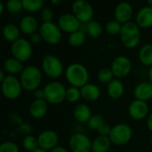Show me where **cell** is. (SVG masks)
Masks as SVG:
<instances>
[{"instance_id":"obj_1","label":"cell","mask_w":152,"mask_h":152,"mask_svg":"<svg viewBox=\"0 0 152 152\" xmlns=\"http://www.w3.org/2000/svg\"><path fill=\"white\" fill-rule=\"evenodd\" d=\"M65 77L71 86L81 88L88 84L89 73L81 63H71L65 70Z\"/></svg>"},{"instance_id":"obj_2","label":"cell","mask_w":152,"mask_h":152,"mask_svg":"<svg viewBox=\"0 0 152 152\" xmlns=\"http://www.w3.org/2000/svg\"><path fill=\"white\" fill-rule=\"evenodd\" d=\"M20 80L23 89L34 92L41 85L42 71L36 66H28L20 73Z\"/></svg>"},{"instance_id":"obj_3","label":"cell","mask_w":152,"mask_h":152,"mask_svg":"<svg viewBox=\"0 0 152 152\" xmlns=\"http://www.w3.org/2000/svg\"><path fill=\"white\" fill-rule=\"evenodd\" d=\"M123 45L127 48L136 47L141 40V32L139 26L134 21H129L122 25L119 34Z\"/></svg>"},{"instance_id":"obj_4","label":"cell","mask_w":152,"mask_h":152,"mask_svg":"<svg viewBox=\"0 0 152 152\" xmlns=\"http://www.w3.org/2000/svg\"><path fill=\"white\" fill-rule=\"evenodd\" d=\"M44 99L51 104H58L66 100L67 89L65 86L57 81L48 83L43 89Z\"/></svg>"},{"instance_id":"obj_5","label":"cell","mask_w":152,"mask_h":152,"mask_svg":"<svg viewBox=\"0 0 152 152\" xmlns=\"http://www.w3.org/2000/svg\"><path fill=\"white\" fill-rule=\"evenodd\" d=\"M39 33L46 43L50 45H57L60 43L62 37L61 29L58 24L54 22H43L39 27Z\"/></svg>"},{"instance_id":"obj_6","label":"cell","mask_w":152,"mask_h":152,"mask_svg":"<svg viewBox=\"0 0 152 152\" xmlns=\"http://www.w3.org/2000/svg\"><path fill=\"white\" fill-rule=\"evenodd\" d=\"M1 89L5 98L9 100H14L20 95L22 86L19 78H17L15 76L8 75L1 82Z\"/></svg>"},{"instance_id":"obj_7","label":"cell","mask_w":152,"mask_h":152,"mask_svg":"<svg viewBox=\"0 0 152 152\" xmlns=\"http://www.w3.org/2000/svg\"><path fill=\"white\" fill-rule=\"evenodd\" d=\"M43 71L52 78H57L63 73V64L61 60L52 54H46L42 60Z\"/></svg>"},{"instance_id":"obj_8","label":"cell","mask_w":152,"mask_h":152,"mask_svg":"<svg viewBox=\"0 0 152 152\" xmlns=\"http://www.w3.org/2000/svg\"><path fill=\"white\" fill-rule=\"evenodd\" d=\"M32 45L26 38L20 37L11 45V53L12 57L20 61L21 62L28 61L32 55Z\"/></svg>"},{"instance_id":"obj_9","label":"cell","mask_w":152,"mask_h":152,"mask_svg":"<svg viewBox=\"0 0 152 152\" xmlns=\"http://www.w3.org/2000/svg\"><path fill=\"white\" fill-rule=\"evenodd\" d=\"M133 131L126 124H118L111 128L110 139L112 143L118 146H122L129 142L132 138Z\"/></svg>"},{"instance_id":"obj_10","label":"cell","mask_w":152,"mask_h":152,"mask_svg":"<svg viewBox=\"0 0 152 152\" xmlns=\"http://www.w3.org/2000/svg\"><path fill=\"white\" fill-rule=\"evenodd\" d=\"M72 13L81 23H88L93 20L94 9L90 3L85 0H77L72 4Z\"/></svg>"},{"instance_id":"obj_11","label":"cell","mask_w":152,"mask_h":152,"mask_svg":"<svg viewBox=\"0 0 152 152\" xmlns=\"http://www.w3.org/2000/svg\"><path fill=\"white\" fill-rule=\"evenodd\" d=\"M69 145L72 152H90L92 151V142L84 134L77 133L71 135Z\"/></svg>"},{"instance_id":"obj_12","label":"cell","mask_w":152,"mask_h":152,"mask_svg":"<svg viewBox=\"0 0 152 152\" xmlns=\"http://www.w3.org/2000/svg\"><path fill=\"white\" fill-rule=\"evenodd\" d=\"M110 69L114 74V77L121 78L126 77L130 73L132 69V63L128 57L120 55L114 59Z\"/></svg>"},{"instance_id":"obj_13","label":"cell","mask_w":152,"mask_h":152,"mask_svg":"<svg viewBox=\"0 0 152 152\" xmlns=\"http://www.w3.org/2000/svg\"><path fill=\"white\" fill-rule=\"evenodd\" d=\"M58 26L61 31L71 34L80 29L81 22L73 13H63L58 19Z\"/></svg>"},{"instance_id":"obj_14","label":"cell","mask_w":152,"mask_h":152,"mask_svg":"<svg viewBox=\"0 0 152 152\" xmlns=\"http://www.w3.org/2000/svg\"><path fill=\"white\" fill-rule=\"evenodd\" d=\"M37 142L40 149L48 151L58 146L57 144L59 142V136L54 131L45 130L39 134V135L37 136Z\"/></svg>"},{"instance_id":"obj_15","label":"cell","mask_w":152,"mask_h":152,"mask_svg":"<svg viewBox=\"0 0 152 152\" xmlns=\"http://www.w3.org/2000/svg\"><path fill=\"white\" fill-rule=\"evenodd\" d=\"M133 15V7L128 2H120L117 4L114 10L115 20L122 25L129 22Z\"/></svg>"},{"instance_id":"obj_16","label":"cell","mask_w":152,"mask_h":152,"mask_svg":"<svg viewBox=\"0 0 152 152\" xmlns=\"http://www.w3.org/2000/svg\"><path fill=\"white\" fill-rule=\"evenodd\" d=\"M128 113L134 119H143L149 113V105L147 102L134 100L130 103L128 107Z\"/></svg>"},{"instance_id":"obj_17","label":"cell","mask_w":152,"mask_h":152,"mask_svg":"<svg viewBox=\"0 0 152 152\" xmlns=\"http://www.w3.org/2000/svg\"><path fill=\"white\" fill-rule=\"evenodd\" d=\"M136 100L147 102L152 98V83L151 81H144L139 83L134 91Z\"/></svg>"},{"instance_id":"obj_18","label":"cell","mask_w":152,"mask_h":152,"mask_svg":"<svg viewBox=\"0 0 152 152\" xmlns=\"http://www.w3.org/2000/svg\"><path fill=\"white\" fill-rule=\"evenodd\" d=\"M38 28V22L36 17L32 15H26L20 20V29L27 35H32L37 32ZM39 29V28H38Z\"/></svg>"},{"instance_id":"obj_19","label":"cell","mask_w":152,"mask_h":152,"mask_svg":"<svg viewBox=\"0 0 152 152\" xmlns=\"http://www.w3.org/2000/svg\"><path fill=\"white\" fill-rule=\"evenodd\" d=\"M136 23L141 28H150L152 26V8L144 6L141 8L136 14Z\"/></svg>"},{"instance_id":"obj_20","label":"cell","mask_w":152,"mask_h":152,"mask_svg":"<svg viewBox=\"0 0 152 152\" xmlns=\"http://www.w3.org/2000/svg\"><path fill=\"white\" fill-rule=\"evenodd\" d=\"M47 102L45 99H35L29 106V113L35 118H43L47 112Z\"/></svg>"},{"instance_id":"obj_21","label":"cell","mask_w":152,"mask_h":152,"mask_svg":"<svg viewBox=\"0 0 152 152\" xmlns=\"http://www.w3.org/2000/svg\"><path fill=\"white\" fill-rule=\"evenodd\" d=\"M81 97L87 102L96 101L101 95V90L98 86L95 84H86L83 87L80 88Z\"/></svg>"},{"instance_id":"obj_22","label":"cell","mask_w":152,"mask_h":152,"mask_svg":"<svg viewBox=\"0 0 152 152\" xmlns=\"http://www.w3.org/2000/svg\"><path fill=\"white\" fill-rule=\"evenodd\" d=\"M107 92L110 97L113 99H118L124 94V92H125L124 84L121 82V80L118 78H114L111 82L108 84Z\"/></svg>"},{"instance_id":"obj_23","label":"cell","mask_w":152,"mask_h":152,"mask_svg":"<svg viewBox=\"0 0 152 152\" xmlns=\"http://www.w3.org/2000/svg\"><path fill=\"white\" fill-rule=\"evenodd\" d=\"M92 116L91 110L86 103H79L74 110V117L80 123H87Z\"/></svg>"},{"instance_id":"obj_24","label":"cell","mask_w":152,"mask_h":152,"mask_svg":"<svg viewBox=\"0 0 152 152\" xmlns=\"http://www.w3.org/2000/svg\"><path fill=\"white\" fill-rule=\"evenodd\" d=\"M4 69L12 76L21 73L24 69L22 62L13 57L7 58L4 62Z\"/></svg>"},{"instance_id":"obj_25","label":"cell","mask_w":152,"mask_h":152,"mask_svg":"<svg viewBox=\"0 0 152 152\" xmlns=\"http://www.w3.org/2000/svg\"><path fill=\"white\" fill-rule=\"evenodd\" d=\"M111 141L109 136L99 135L92 142V151L93 152H107L111 144Z\"/></svg>"},{"instance_id":"obj_26","label":"cell","mask_w":152,"mask_h":152,"mask_svg":"<svg viewBox=\"0 0 152 152\" xmlns=\"http://www.w3.org/2000/svg\"><path fill=\"white\" fill-rule=\"evenodd\" d=\"M20 28L12 23L6 24L3 28V36L5 40L13 43L20 38Z\"/></svg>"},{"instance_id":"obj_27","label":"cell","mask_w":152,"mask_h":152,"mask_svg":"<svg viewBox=\"0 0 152 152\" xmlns=\"http://www.w3.org/2000/svg\"><path fill=\"white\" fill-rule=\"evenodd\" d=\"M139 60L145 66H152V44H147L139 51Z\"/></svg>"},{"instance_id":"obj_28","label":"cell","mask_w":152,"mask_h":152,"mask_svg":"<svg viewBox=\"0 0 152 152\" xmlns=\"http://www.w3.org/2000/svg\"><path fill=\"white\" fill-rule=\"evenodd\" d=\"M69 44L73 47H79L81 46L86 41V33L81 31L80 29L69 34L68 37Z\"/></svg>"},{"instance_id":"obj_29","label":"cell","mask_w":152,"mask_h":152,"mask_svg":"<svg viewBox=\"0 0 152 152\" xmlns=\"http://www.w3.org/2000/svg\"><path fill=\"white\" fill-rule=\"evenodd\" d=\"M86 32L92 37H99L102 33V27L97 20H91L86 26Z\"/></svg>"},{"instance_id":"obj_30","label":"cell","mask_w":152,"mask_h":152,"mask_svg":"<svg viewBox=\"0 0 152 152\" xmlns=\"http://www.w3.org/2000/svg\"><path fill=\"white\" fill-rule=\"evenodd\" d=\"M23 9L28 12H37L42 9L44 5L43 0H21Z\"/></svg>"},{"instance_id":"obj_31","label":"cell","mask_w":152,"mask_h":152,"mask_svg":"<svg viewBox=\"0 0 152 152\" xmlns=\"http://www.w3.org/2000/svg\"><path fill=\"white\" fill-rule=\"evenodd\" d=\"M22 145H23V147H24V149L26 151L29 152L35 151L36 150H37L39 148L37 138H36L33 135L25 136L23 141H22Z\"/></svg>"},{"instance_id":"obj_32","label":"cell","mask_w":152,"mask_h":152,"mask_svg":"<svg viewBox=\"0 0 152 152\" xmlns=\"http://www.w3.org/2000/svg\"><path fill=\"white\" fill-rule=\"evenodd\" d=\"M121 28H122V24L119 23L116 20H111L108 21L105 25V29H106L107 33H109L110 35H112V36L120 34Z\"/></svg>"},{"instance_id":"obj_33","label":"cell","mask_w":152,"mask_h":152,"mask_svg":"<svg viewBox=\"0 0 152 152\" xmlns=\"http://www.w3.org/2000/svg\"><path fill=\"white\" fill-rule=\"evenodd\" d=\"M113 77H114V74H113L111 69H109V68L102 69L98 72V75H97L98 80L104 84H107V83L109 84L110 82H111L114 79Z\"/></svg>"},{"instance_id":"obj_34","label":"cell","mask_w":152,"mask_h":152,"mask_svg":"<svg viewBox=\"0 0 152 152\" xmlns=\"http://www.w3.org/2000/svg\"><path fill=\"white\" fill-rule=\"evenodd\" d=\"M81 97V92L80 89L75 86H70L67 89L66 92V100L69 102L74 103L77 102Z\"/></svg>"},{"instance_id":"obj_35","label":"cell","mask_w":152,"mask_h":152,"mask_svg":"<svg viewBox=\"0 0 152 152\" xmlns=\"http://www.w3.org/2000/svg\"><path fill=\"white\" fill-rule=\"evenodd\" d=\"M104 124V119L101 115H93L91 117V118L89 119V121L87 122V126L91 130H96L98 131V129L102 126V125Z\"/></svg>"},{"instance_id":"obj_36","label":"cell","mask_w":152,"mask_h":152,"mask_svg":"<svg viewBox=\"0 0 152 152\" xmlns=\"http://www.w3.org/2000/svg\"><path fill=\"white\" fill-rule=\"evenodd\" d=\"M5 7L11 12H19L22 8V2L20 0H9L5 4Z\"/></svg>"},{"instance_id":"obj_37","label":"cell","mask_w":152,"mask_h":152,"mask_svg":"<svg viewBox=\"0 0 152 152\" xmlns=\"http://www.w3.org/2000/svg\"><path fill=\"white\" fill-rule=\"evenodd\" d=\"M0 152H19V147L13 142H4L0 146Z\"/></svg>"},{"instance_id":"obj_38","label":"cell","mask_w":152,"mask_h":152,"mask_svg":"<svg viewBox=\"0 0 152 152\" xmlns=\"http://www.w3.org/2000/svg\"><path fill=\"white\" fill-rule=\"evenodd\" d=\"M40 16H41L43 22H51L53 20V13L50 8L45 7V8H43L41 10Z\"/></svg>"},{"instance_id":"obj_39","label":"cell","mask_w":152,"mask_h":152,"mask_svg":"<svg viewBox=\"0 0 152 152\" xmlns=\"http://www.w3.org/2000/svg\"><path fill=\"white\" fill-rule=\"evenodd\" d=\"M111 128L108 124L104 123L103 125H102V126L98 129V133L100 134V135L102 136H110V134L111 132Z\"/></svg>"},{"instance_id":"obj_40","label":"cell","mask_w":152,"mask_h":152,"mask_svg":"<svg viewBox=\"0 0 152 152\" xmlns=\"http://www.w3.org/2000/svg\"><path fill=\"white\" fill-rule=\"evenodd\" d=\"M42 37L39 32H36L32 35H30V41L34 44H39L42 41Z\"/></svg>"},{"instance_id":"obj_41","label":"cell","mask_w":152,"mask_h":152,"mask_svg":"<svg viewBox=\"0 0 152 152\" xmlns=\"http://www.w3.org/2000/svg\"><path fill=\"white\" fill-rule=\"evenodd\" d=\"M34 97L37 100L44 99V91L41 89H37L36 91H34Z\"/></svg>"},{"instance_id":"obj_42","label":"cell","mask_w":152,"mask_h":152,"mask_svg":"<svg viewBox=\"0 0 152 152\" xmlns=\"http://www.w3.org/2000/svg\"><path fill=\"white\" fill-rule=\"evenodd\" d=\"M50 152H69L67 149H65L64 147L61 146H57L54 149H53L52 151H50Z\"/></svg>"},{"instance_id":"obj_43","label":"cell","mask_w":152,"mask_h":152,"mask_svg":"<svg viewBox=\"0 0 152 152\" xmlns=\"http://www.w3.org/2000/svg\"><path fill=\"white\" fill-rule=\"evenodd\" d=\"M147 126H148L149 130L152 132V113L150 114V116L148 117V119H147Z\"/></svg>"},{"instance_id":"obj_44","label":"cell","mask_w":152,"mask_h":152,"mask_svg":"<svg viewBox=\"0 0 152 152\" xmlns=\"http://www.w3.org/2000/svg\"><path fill=\"white\" fill-rule=\"evenodd\" d=\"M6 77L4 76V71L3 69H0V82H2Z\"/></svg>"},{"instance_id":"obj_45","label":"cell","mask_w":152,"mask_h":152,"mask_svg":"<svg viewBox=\"0 0 152 152\" xmlns=\"http://www.w3.org/2000/svg\"><path fill=\"white\" fill-rule=\"evenodd\" d=\"M149 77H150V81L152 83V66L150 67V69H149Z\"/></svg>"},{"instance_id":"obj_46","label":"cell","mask_w":152,"mask_h":152,"mask_svg":"<svg viewBox=\"0 0 152 152\" xmlns=\"http://www.w3.org/2000/svg\"><path fill=\"white\" fill-rule=\"evenodd\" d=\"M4 3L3 2H1L0 3V13H3V10H4Z\"/></svg>"},{"instance_id":"obj_47","label":"cell","mask_w":152,"mask_h":152,"mask_svg":"<svg viewBox=\"0 0 152 152\" xmlns=\"http://www.w3.org/2000/svg\"><path fill=\"white\" fill-rule=\"evenodd\" d=\"M33 152H48V151H45V150H42V149L38 148L37 150H36L35 151H33Z\"/></svg>"},{"instance_id":"obj_48","label":"cell","mask_w":152,"mask_h":152,"mask_svg":"<svg viewBox=\"0 0 152 152\" xmlns=\"http://www.w3.org/2000/svg\"><path fill=\"white\" fill-rule=\"evenodd\" d=\"M52 3L53 4H60L61 3V0H52Z\"/></svg>"},{"instance_id":"obj_49","label":"cell","mask_w":152,"mask_h":152,"mask_svg":"<svg viewBox=\"0 0 152 152\" xmlns=\"http://www.w3.org/2000/svg\"><path fill=\"white\" fill-rule=\"evenodd\" d=\"M148 4H149L150 7L152 8V0H148Z\"/></svg>"},{"instance_id":"obj_50","label":"cell","mask_w":152,"mask_h":152,"mask_svg":"<svg viewBox=\"0 0 152 152\" xmlns=\"http://www.w3.org/2000/svg\"><path fill=\"white\" fill-rule=\"evenodd\" d=\"M151 146H152V137H151Z\"/></svg>"},{"instance_id":"obj_51","label":"cell","mask_w":152,"mask_h":152,"mask_svg":"<svg viewBox=\"0 0 152 152\" xmlns=\"http://www.w3.org/2000/svg\"><path fill=\"white\" fill-rule=\"evenodd\" d=\"M151 44H152V42H151Z\"/></svg>"}]
</instances>
